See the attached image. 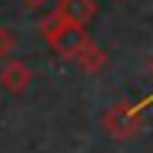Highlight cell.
<instances>
[{"label": "cell", "instance_id": "obj_7", "mask_svg": "<svg viewBox=\"0 0 153 153\" xmlns=\"http://www.w3.org/2000/svg\"><path fill=\"white\" fill-rule=\"evenodd\" d=\"M26 6H32V9H38V6H43V3H46V0H23Z\"/></svg>", "mask_w": 153, "mask_h": 153}, {"label": "cell", "instance_id": "obj_6", "mask_svg": "<svg viewBox=\"0 0 153 153\" xmlns=\"http://www.w3.org/2000/svg\"><path fill=\"white\" fill-rule=\"evenodd\" d=\"M17 46V38L12 29H6V26H0V58H9L12 52H15Z\"/></svg>", "mask_w": 153, "mask_h": 153}, {"label": "cell", "instance_id": "obj_3", "mask_svg": "<svg viewBox=\"0 0 153 153\" xmlns=\"http://www.w3.org/2000/svg\"><path fill=\"white\" fill-rule=\"evenodd\" d=\"M32 81V69L26 67L23 61H9L6 67L0 69V84L6 87L9 93H23Z\"/></svg>", "mask_w": 153, "mask_h": 153}, {"label": "cell", "instance_id": "obj_1", "mask_svg": "<svg viewBox=\"0 0 153 153\" xmlns=\"http://www.w3.org/2000/svg\"><path fill=\"white\" fill-rule=\"evenodd\" d=\"M41 32H43V38H46V43L52 46V52L61 55V58H67V61H78V55L87 49V43L93 41V38L87 35L84 26L72 23V20H64V17L58 15V9H55L52 15L43 17Z\"/></svg>", "mask_w": 153, "mask_h": 153}, {"label": "cell", "instance_id": "obj_8", "mask_svg": "<svg viewBox=\"0 0 153 153\" xmlns=\"http://www.w3.org/2000/svg\"><path fill=\"white\" fill-rule=\"evenodd\" d=\"M150 72H153V58H150ZM147 98H150V95H147ZM150 101H153V98H150Z\"/></svg>", "mask_w": 153, "mask_h": 153}, {"label": "cell", "instance_id": "obj_5", "mask_svg": "<svg viewBox=\"0 0 153 153\" xmlns=\"http://www.w3.org/2000/svg\"><path fill=\"white\" fill-rule=\"evenodd\" d=\"M78 64H81V69H87L90 75H98V72L107 67V55H104V52L90 41V43H87V49L78 55Z\"/></svg>", "mask_w": 153, "mask_h": 153}, {"label": "cell", "instance_id": "obj_4", "mask_svg": "<svg viewBox=\"0 0 153 153\" xmlns=\"http://www.w3.org/2000/svg\"><path fill=\"white\" fill-rule=\"evenodd\" d=\"M58 15L64 20L87 26L95 17V0H61L58 3Z\"/></svg>", "mask_w": 153, "mask_h": 153}, {"label": "cell", "instance_id": "obj_2", "mask_svg": "<svg viewBox=\"0 0 153 153\" xmlns=\"http://www.w3.org/2000/svg\"><path fill=\"white\" fill-rule=\"evenodd\" d=\"M101 130L107 136L119 139V142H127V139L139 136V130H142V104L121 101L116 107H110L101 116Z\"/></svg>", "mask_w": 153, "mask_h": 153}]
</instances>
